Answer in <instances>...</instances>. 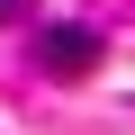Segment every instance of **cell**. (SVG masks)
Instances as JSON below:
<instances>
[{
	"mask_svg": "<svg viewBox=\"0 0 135 135\" xmlns=\"http://www.w3.org/2000/svg\"><path fill=\"white\" fill-rule=\"evenodd\" d=\"M99 54H108V36H99V27L54 18V27L36 36V72H45V81H90V72H99Z\"/></svg>",
	"mask_w": 135,
	"mask_h": 135,
	"instance_id": "cell-1",
	"label": "cell"
},
{
	"mask_svg": "<svg viewBox=\"0 0 135 135\" xmlns=\"http://www.w3.org/2000/svg\"><path fill=\"white\" fill-rule=\"evenodd\" d=\"M18 9H27V0H0V27H9V18H18Z\"/></svg>",
	"mask_w": 135,
	"mask_h": 135,
	"instance_id": "cell-2",
	"label": "cell"
}]
</instances>
